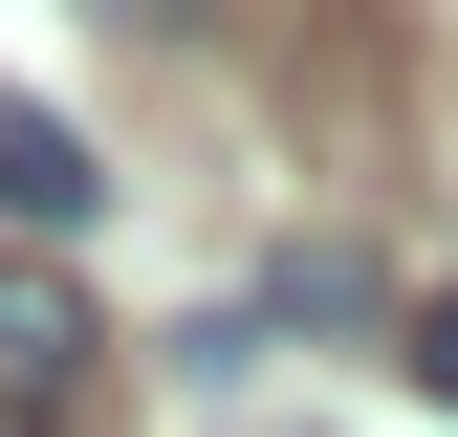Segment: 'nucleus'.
Here are the masks:
<instances>
[{
	"mask_svg": "<svg viewBox=\"0 0 458 437\" xmlns=\"http://www.w3.org/2000/svg\"><path fill=\"white\" fill-rule=\"evenodd\" d=\"M393 350H415V394H437V416H458V285H437V306H415V328H393Z\"/></svg>",
	"mask_w": 458,
	"mask_h": 437,
	"instance_id": "obj_3",
	"label": "nucleus"
},
{
	"mask_svg": "<svg viewBox=\"0 0 458 437\" xmlns=\"http://www.w3.org/2000/svg\"><path fill=\"white\" fill-rule=\"evenodd\" d=\"M88 22H175V0H88Z\"/></svg>",
	"mask_w": 458,
	"mask_h": 437,
	"instance_id": "obj_4",
	"label": "nucleus"
},
{
	"mask_svg": "<svg viewBox=\"0 0 458 437\" xmlns=\"http://www.w3.org/2000/svg\"><path fill=\"white\" fill-rule=\"evenodd\" d=\"M109 372H131V328L22 241L0 262V437H109Z\"/></svg>",
	"mask_w": 458,
	"mask_h": 437,
	"instance_id": "obj_1",
	"label": "nucleus"
},
{
	"mask_svg": "<svg viewBox=\"0 0 458 437\" xmlns=\"http://www.w3.org/2000/svg\"><path fill=\"white\" fill-rule=\"evenodd\" d=\"M0 218H22V241H66V218H109V153L66 132V109H22V88H0Z\"/></svg>",
	"mask_w": 458,
	"mask_h": 437,
	"instance_id": "obj_2",
	"label": "nucleus"
}]
</instances>
